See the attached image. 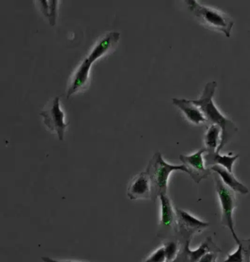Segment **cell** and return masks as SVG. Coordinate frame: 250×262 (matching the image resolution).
Here are the masks:
<instances>
[{
	"mask_svg": "<svg viewBox=\"0 0 250 262\" xmlns=\"http://www.w3.org/2000/svg\"><path fill=\"white\" fill-rule=\"evenodd\" d=\"M217 88L216 81L207 83L199 99L192 100V102L200 108L206 120V123L210 125H218L222 130L220 145L217 151L220 152L222 148L237 132L238 127L232 121L224 117L214 104L213 98Z\"/></svg>",
	"mask_w": 250,
	"mask_h": 262,
	"instance_id": "1",
	"label": "cell"
},
{
	"mask_svg": "<svg viewBox=\"0 0 250 262\" xmlns=\"http://www.w3.org/2000/svg\"><path fill=\"white\" fill-rule=\"evenodd\" d=\"M120 38V34L119 32H111L97 42L89 54L83 59L73 76L71 84L68 88V98L82 89L83 86H86L89 79L90 71L93 63L113 49L119 42Z\"/></svg>",
	"mask_w": 250,
	"mask_h": 262,
	"instance_id": "2",
	"label": "cell"
},
{
	"mask_svg": "<svg viewBox=\"0 0 250 262\" xmlns=\"http://www.w3.org/2000/svg\"><path fill=\"white\" fill-rule=\"evenodd\" d=\"M181 171L189 174L184 165H172L166 163L159 152L155 153L148 165L145 172L149 175L152 185L151 200L156 201L160 195L166 194L168 180L173 171Z\"/></svg>",
	"mask_w": 250,
	"mask_h": 262,
	"instance_id": "3",
	"label": "cell"
},
{
	"mask_svg": "<svg viewBox=\"0 0 250 262\" xmlns=\"http://www.w3.org/2000/svg\"><path fill=\"white\" fill-rule=\"evenodd\" d=\"M188 8L202 25L222 32L227 37H231L234 21L231 17L199 3L195 0L186 1Z\"/></svg>",
	"mask_w": 250,
	"mask_h": 262,
	"instance_id": "4",
	"label": "cell"
},
{
	"mask_svg": "<svg viewBox=\"0 0 250 262\" xmlns=\"http://www.w3.org/2000/svg\"><path fill=\"white\" fill-rule=\"evenodd\" d=\"M216 190L218 194L221 209H222V224L229 229L236 244H239L240 239L234 229V212L236 207V199L234 190L224 185L220 177L215 173Z\"/></svg>",
	"mask_w": 250,
	"mask_h": 262,
	"instance_id": "5",
	"label": "cell"
},
{
	"mask_svg": "<svg viewBox=\"0 0 250 262\" xmlns=\"http://www.w3.org/2000/svg\"><path fill=\"white\" fill-rule=\"evenodd\" d=\"M177 227L176 237L178 241H192L195 234L202 232L209 226V223L195 217L186 211L176 207Z\"/></svg>",
	"mask_w": 250,
	"mask_h": 262,
	"instance_id": "6",
	"label": "cell"
},
{
	"mask_svg": "<svg viewBox=\"0 0 250 262\" xmlns=\"http://www.w3.org/2000/svg\"><path fill=\"white\" fill-rule=\"evenodd\" d=\"M161 203V219L158 236L161 238H169L176 236L177 215L176 207H173L168 194L159 197Z\"/></svg>",
	"mask_w": 250,
	"mask_h": 262,
	"instance_id": "7",
	"label": "cell"
},
{
	"mask_svg": "<svg viewBox=\"0 0 250 262\" xmlns=\"http://www.w3.org/2000/svg\"><path fill=\"white\" fill-rule=\"evenodd\" d=\"M190 243H191L190 241L179 242V253L176 259L172 262H198L204 255L209 252L220 253L222 251L214 243L212 236H207L200 246L194 251L190 250Z\"/></svg>",
	"mask_w": 250,
	"mask_h": 262,
	"instance_id": "8",
	"label": "cell"
},
{
	"mask_svg": "<svg viewBox=\"0 0 250 262\" xmlns=\"http://www.w3.org/2000/svg\"><path fill=\"white\" fill-rule=\"evenodd\" d=\"M205 152H207V149L204 147L190 156L181 155L179 156L180 161L188 169L189 175L196 183L206 179L212 173V170L205 167L203 158Z\"/></svg>",
	"mask_w": 250,
	"mask_h": 262,
	"instance_id": "9",
	"label": "cell"
},
{
	"mask_svg": "<svg viewBox=\"0 0 250 262\" xmlns=\"http://www.w3.org/2000/svg\"><path fill=\"white\" fill-rule=\"evenodd\" d=\"M40 115L49 130L55 132L59 140H64L65 131L69 124L65 122V114L61 110L59 97L54 98L48 110L44 111Z\"/></svg>",
	"mask_w": 250,
	"mask_h": 262,
	"instance_id": "10",
	"label": "cell"
},
{
	"mask_svg": "<svg viewBox=\"0 0 250 262\" xmlns=\"http://www.w3.org/2000/svg\"><path fill=\"white\" fill-rule=\"evenodd\" d=\"M127 195L132 200L151 199L152 185L145 171L139 173L132 180L127 189Z\"/></svg>",
	"mask_w": 250,
	"mask_h": 262,
	"instance_id": "11",
	"label": "cell"
},
{
	"mask_svg": "<svg viewBox=\"0 0 250 262\" xmlns=\"http://www.w3.org/2000/svg\"><path fill=\"white\" fill-rule=\"evenodd\" d=\"M173 103L181 110L183 115L186 116V118L192 123L195 125L206 123V120L201 110L192 102V100L183 99V98L182 99L173 98Z\"/></svg>",
	"mask_w": 250,
	"mask_h": 262,
	"instance_id": "12",
	"label": "cell"
},
{
	"mask_svg": "<svg viewBox=\"0 0 250 262\" xmlns=\"http://www.w3.org/2000/svg\"><path fill=\"white\" fill-rule=\"evenodd\" d=\"M210 169L217 173L220 177L221 180H222L224 185H227L229 188L234 190L235 193H241L242 195L249 193V189L246 188L242 183H240L239 180L235 178L234 173L230 172L228 170L222 167V166H218V165L212 166Z\"/></svg>",
	"mask_w": 250,
	"mask_h": 262,
	"instance_id": "13",
	"label": "cell"
},
{
	"mask_svg": "<svg viewBox=\"0 0 250 262\" xmlns=\"http://www.w3.org/2000/svg\"><path fill=\"white\" fill-rule=\"evenodd\" d=\"M203 158L206 166L218 165L228 170L230 172H233V166L235 161L239 158V156H233L232 153H231L230 156H222L220 153L217 152H205Z\"/></svg>",
	"mask_w": 250,
	"mask_h": 262,
	"instance_id": "14",
	"label": "cell"
},
{
	"mask_svg": "<svg viewBox=\"0 0 250 262\" xmlns=\"http://www.w3.org/2000/svg\"><path fill=\"white\" fill-rule=\"evenodd\" d=\"M222 130L218 125H211L205 135V145L207 152H215L220 145Z\"/></svg>",
	"mask_w": 250,
	"mask_h": 262,
	"instance_id": "15",
	"label": "cell"
},
{
	"mask_svg": "<svg viewBox=\"0 0 250 262\" xmlns=\"http://www.w3.org/2000/svg\"><path fill=\"white\" fill-rule=\"evenodd\" d=\"M237 246V250L227 255V258L222 262H250V238L240 239Z\"/></svg>",
	"mask_w": 250,
	"mask_h": 262,
	"instance_id": "16",
	"label": "cell"
},
{
	"mask_svg": "<svg viewBox=\"0 0 250 262\" xmlns=\"http://www.w3.org/2000/svg\"><path fill=\"white\" fill-rule=\"evenodd\" d=\"M40 10L44 16L48 18L51 26H54L57 18V1H39Z\"/></svg>",
	"mask_w": 250,
	"mask_h": 262,
	"instance_id": "17",
	"label": "cell"
},
{
	"mask_svg": "<svg viewBox=\"0 0 250 262\" xmlns=\"http://www.w3.org/2000/svg\"><path fill=\"white\" fill-rule=\"evenodd\" d=\"M165 254H166V262H172L176 259L180 251V243L176 239L173 241H168L164 243Z\"/></svg>",
	"mask_w": 250,
	"mask_h": 262,
	"instance_id": "18",
	"label": "cell"
},
{
	"mask_svg": "<svg viewBox=\"0 0 250 262\" xmlns=\"http://www.w3.org/2000/svg\"><path fill=\"white\" fill-rule=\"evenodd\" d=\"M143 262H166L164 246L160 247Z\"/></svg>",
	"mask_w": 250,
	"mask_h": 262,
	"instance_id": "19",
	"label": "cell"
},
{
	"mask_svg": "<svg viewBox=\"0 0 250 262\" xmlns=\"http://www.w3.org/2000/svg\"><path fill=\"white\" fill-rule=\"evenodd\" d=\"M218 253L217 252H209L204 255L198 262H217Z\"/></svg>",
	"mask_w": 250,
	"mask_h": 262,
	"instance_id": "20",
	"label": "cell"
},
{
	"mask_svg": "<svg viewBox=\"0 0 250 262\" xmlns=\"http://www.w3.org/2000/svg\"><path fill=\"white\" fill-rule=\"evenodd\" d=\"M43 260L44 262H80V261H71V260H58L55 259V258H50V257H42L41 258Z\"/></svg>",
	"mask_w": 250,
	"mask_h": 262,
	"instance_id": "21",
	"label": "cell"
}]
</instances>
